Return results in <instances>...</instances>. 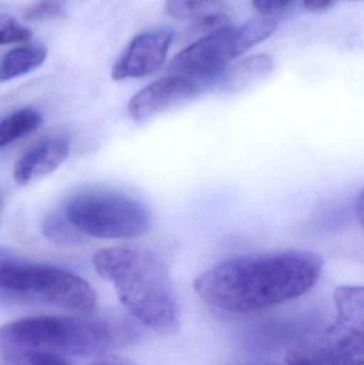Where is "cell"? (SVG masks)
Returning a JSON list of instances; mask_svg holds the SVG:
<instances>
[{"label": "cell", "instance_id": "6da1fadb", "mask_svg": "<svg viewBox=\"0 0 364 365\" xmlns=\"http://www.w3.org/2000/svg\"><path fill=\"white\" fill-rule=\"evenodd\" d=\"M323 259L306 250L241 255L216 264L194 280L203 302L244 313L271 308L307 293L320 278Z\"/></svg>", "mask_w": 364, "mask_h": 365}, {"label": "cell", "instance_id": "7a4b0ae2", "mask_svg": "<svg viewBox=\"0 0 364 365\" xmlns=\"http://www.w3.org/2000/svg\"><path fill=\"white\" fill-rule=\"evenodd\" d=\"M93 265L143 325L162 334L177 331L179 300L168 266L160 255L142 247H110L94 255Z\"/></svg>", "mask_w": 364, "mask_h": 365}, {"label": "cell", "instance_id": "3957f363", "mask_svg": "<svg viewBox=\"0 0 364 365\" xmlns=\"http://www.w3.org/2000/svg\"><path fill=\"white\" fill-rule=\"evenodd\" d=\"M118 342L119 334L110 323L80 315L28 317L0 332L1 355L29 365L100 355Z\"/></svg>", "mask_w": 364, "mask_h": 365}, {"label": "cell", "instance_id": "277c9868", "mask_svg": "<svg viewBox=\"0 0 364 365\" xmlns=\"http://www.w3.org/2000/svg\"><path fill=\"white\" fill-rule=\"evenodd\" d=\"M0 293L2 298L56 307L68 312L90 314L96 294L77 274L61 268L17 261L1 253Z\"/></svg>", "mask_w": 364, "mask_h": 365}, {"label": "cell", "instance_id": "5b68a950", "mask_svg": "<svg viewBox=\"0 0 364 365\" xmlns=\"http://www.w3.org/2000/svg\"><path fill=\"white\" fill-rule=\"evenodd\" d=\"M277 26V21L269 17L227 26L177 53L169 70L173 75L200 81L207 89L218 87L230 62L267 40Z\"/></svg>", "mask_w": 364, "mask_h": 365}, {"label": "cell", "instance_id": "8992f818", "mask_svg": "<svg viewBox=\"0 0 364 365\" xmlns=\"http://www.w3.org/2000/svg\"><path fill=\"white\" fill-rule=\"evenodd\" d=\"M63 214L81 234L100 240H135L152 227L145 204L119 191H81L66 201Z\"/></svg>", "mask_w": 364, "mask_h": 365}, {"label": "cell", "instance_id": "52a82bcc", "mask_svg": "<svg viewBox=\"0 0 364 365\" xmlns=\"http://www.w3.org/2000/svg\"><path fill=\"white\" fill-rule=\"evenodd\" d=\"M335 304V323L295 345L286 354L288 364L333 365L364 351V287H338Z\"/></svg>", "mask_w": 364, "mask_h": 365}, {"label": "cell", "instance_id": "ba28073f", "mask_svg": "<svg viewBox=\"0 0 364 365\" xmlns=\"http://www.w3.org/2000/svg\"><path fill=\"white\" fill-rule=\"evenodd\" d=\"M207 88L189 77L172 75L150 83L137 92L128 103V110L136 123H145L189 102Z\"/></svg>", "mask_w": 364, "mask_h": 365}, {"label": "cell", "instance_id": "9c48e42d", "mask_svg": "<svg viewBox=\"0 0 364 365\" xmlns=\"http://www.w3.org/2000/svg\"><path fill=\"white\" fill-rule=\"evenodd\" d=\"M173 36L175 32L169 28H158L137 36L113 66V78H140L160 70L168 55Z\"/></svg>", "mask_w": 364, "mask_h": 365}, {"label": "cell", "instance_id": "30bf717a", "mask_svg": "<svg viewBox=\"0 0 364 365\" xmlns=\"http://www.w3.org/2000/svg\"><path fill=\"white\" fill-rule=\"evenodd\" d=\"M70 155V143L60 137L44 139L30 148L15 164L16 182L28 185L55 173Z\"/></svg>", "mask_w": 364, "mask_h": 365}, {"label": "cell", "instance_id": "8fae6325", "mask_svg": "<svg viewBox=\"0 0 364 365\" xmlns=\"http://www.w3.org/2000/svg\"><path fill=\"white\" fill-rule=\"evenodd\" d=\"M166 10L173 19L190 21L201 31L212 34L229 26L224 0H167Z\"/></svg>", "mask_w": 364, "mask_h": 365}, {"label": "cell", "instance_id": "7c38bea8", "mask_svg": "<svg viewBox=\"0 0 364 365\" xmlns=\"http://www.w3.org/2000/svg\"><path fill=\"white\" fill-rule=\"evenodd\" d=\"M275 70V60L269 55H256L229 68L222 76L219 88L224 93H237L266 79Z\"/></svg>", "mask_w": 364, "mask_h": 365}, {"label": "cell", "instance_id": "4fadbf2b", "mask_svg": "<svg viewBox=\"0 0 364 365\" xmlns=\"http://www.w3.org/2000/svg\"><path fill=\"white\" fill-rule=\"evenodd\" d=\"M47 57L44 45L28 44L11 49L0 62V81H12L42 66Z\"/></svg>", "mask_w": 364, "mask_h": 365}, {"label": "cell", "instance_id": "5bb4252c", "mask_svg": "<svg viewBox=\"0 0 364 365\" xmlns=\"http://www.w3.org/2000/svg\"><path fill=\"white\" fill-rule=\"evenodd\" d=\"M42 121V115L33 108H21L10 113L0 123V148L4 149L33 134Z\"/></svg>", "mask_w": 364, "mask_h": 365}, {"label": "cell", "instance_id": "9a60e30c", "mask_svg": "<svg viewBox=\"0 0 364 365\" xmlns=\"http://www.w3.org/2000/svg\"><path fill=\"white\" fill-rule=\"evenodd\" d=\"M45 237L55 244L77 245L83 242V235L64 214H51L45 218L42 225Z\"/></svg>", "mask_w": 364, "mask_h": 365}, {"label": "cell", "instance_id": "2e32d148", "mask_svg": "<svg viewBox=\"0 0 364 365\" xmlns=\"http://www.w3.org/2000/svg\"><path fill=\"white\" fill-rule=\"evenodd\" d=\"M31 36L32 32L29 28L21 25L10 15L1 14L0 16V43L1 45L26 42V41H29Z\"/></svg>", "mask_w": 364, "mask_h": 365}, {"label": "cell", "instance_id": "e0dca14e", "mask_svg": "<svg viewBox=\"0 0 364 365\" xmlns=\"http://www.w3.org/2000/svg\"><path fill=\"white\" fill-rule=\"evenodd\" d=\"M68 0H38L26 11L24 17L29 21H44L60 16L66 11Z\"/></svg>", "mask_w": 364, "mask_h": 365}, {"label": "cell", "instance_id": "ac0fdd59", "mask_svg": "<svg viewBox=\"0 0 364 365\" xmlns=\"http://www.w3.org/2000/svg\"><path fill=\"white\" fill-rule=\"evenodd\" d=\"M254 8L260 14L269 16L286 10L293 0H251Z\"/></svg>", "mask_w": 364, "mask_h": 365}, {"label": "cell", "instance_id": "d6986e66", "mask_svg": "<svg viewBox=\"0 0 364 365\" xmlns=\"http://www.w3.org/2000/svg\"><path fill=\"white\" fill-rule=\"evenodd\" d=\"M303 6L311 11H322L333 4L335 0H301Z\"/></svg>", "mask_w": 364, "mask_h": 365}, {"label": "cell", "instance_id": "ffe728a7", "mask_svg": "<svg viewBox=\"0 0 364 365\" xmlns=\"http://www.w3.org/2000/svg\"><path fill=\"white\" fill-rule=\"evenodd\" d=\"M356 216L359 223L364 227V187L359 193L356 203Z\"/></svg>", "mask_w": 364, "mask_h": 365}, {"label": "cell", "instance_id": "44dd1931", "mask_svg": "<svg viewBox=\"0 0 364 365\" xmlns=\"http://www.w3.org/2000/svg\"><path fill=\"white\" fill-rule=\"evenodd\" d=\"M333 365H364V351L357 355L350 356Z\"/></svg>", "mask_w": 364, "mask_h": 365}, {"label": "cell", "instance_id": "7402d4cb", "mask_svg": "<svg viewBox=\"0 0 364 365\" xmlns=\"http://www.w3.org/2000/svg\"><path fill=\"white\" fill-rule=\"evenodd\" d=\"M91 365H136L132 362L125 361V360L115 359V358H110V359H103L100 361L94 362Z\"/></svg>", "mask_w": 364, "mask_h": 365}, {"label": "cell", "instance_id": "603a6c76", "mask_svg": "<svg viewBox=\"0 0 364 365\" xmlns=\"http://www.w3.org/2000/svg\"><path fill=\"white\" fill-rule=\"evenodd\" d=\"M31 365H68L66 362H58V364H31Z\"/></svg>", "mask_w": 364, "mask_h": 365}, {"label": "cell", "instance_id": "cb8c5ba5", "mask_svg": "<svg viewBox=\"0 0 364 365\" xmlns=\"http://www.w3.org/2000/svg\"><path fill=\"white\" fill-rule=\"evenodd\" d=\"M353 1H364V0H353Z\"/></svg>", "mask_w": 364, "mask_h": 365}]
</instances>
